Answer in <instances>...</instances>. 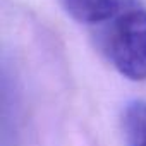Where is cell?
Listing matches in <instances>:
<instances>
[{
    "label": "cell",
    "instance_id": "obj_1",
    "mask_svg": "<svg viewBox=\"0 0 146 146\" xmlns=\"http://www.w3.org/2000/svg\"><path fill=\"white\" fill-rule=\"evenodd\" d=\"M103 24L100 43L112 65L132 81L146 79V9L136 0H124Z\"/></svg>",
    "mask_w": 146,
    "mask_h": 146
},
{
    "label": "cell",
    "instance_id": "obj_2",
    "mask_svg": "<svg viewBox=\"0 0 146 146\" xmlns=\"http://www.w3.org/2000/svg\"><path fill=\"white\" fill-rule=\"evenodd\" d=\"M65 12L84 24H103L112 19L124 0H58Z\"/></svg>",
    "mask_w": 146,
    "mask_h": 146
},
{
    "label": "cell",
    "instance_id": "obj_3",
    "mask_svg": "<svg viewBox=\"0 0 146 146\" xmlns=\"http://www.w3.org/2000/svg\"><path fill=\"white\" fill-rule=\"evenodd\" d=\"M122 132L127 146H146V102H132L124 108Z\"/></svg>",
    "mask_w": 146,
    "mask_h": 146
}]
</instances>
